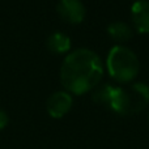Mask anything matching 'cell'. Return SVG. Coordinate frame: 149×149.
Masks as SVG:
<instances>
[{"instance_id": "1", "label": "cell", "mask_w": 149, "mask_h": 149, "mask_svg": "<svg viewBox=\"0 0 149 149\" xmlns=\"http://www.w3.org/2000/svg\"><path fill=\"white\" fill-rule=\"evenodd\" d=\"M103 76V64L94 51L77 49L70 52L60 67V81L65 90L84 94L98 86Z\"/></svg>"}, {"instance_id": "2", "label": "cell", "mask_w": 149, "mask_h": 149, "mask_svg": "<svg viewBox=\"0 0 149 149\" xmlns=\"http://www.w3.org/2000/svg\"><path fill=\"white\" fill-rule=\"evenodd\" d=\"M106 68L113 80L120 84H128L134 81L139 74L140 62L131 49L116 45L109 52Z\"/></svg>"}, {"instance_id": "3", "label": "cell", "mask_w": 149, "mask_h": 149, "mask_svg": "<svg viewBox=\"0 0 149 149\" xmlns=\"http://www.w3.org/2000/svg\"><path fill=\"white\" fill-rule=\"evenodd\" d=\"M149 103V86L144 82H135L128 86H116L110 110L120 115H135Z\"/></svg>"}, {"instance_id": "4", "label": "cell", "mask_w": 149, "mask_h": 149, "mask_svg": "<svg viewBox=\"0 0 149 149\" xmlns=\"http://www.w3.org/2000/svg\"><path fill=\"white\" fill-rule=\"evenodd\" d=\"M72 103V95L68 92H55L47 100L46 109L51 118L60 119L70 113Z\"/></svg>"}, {"instance_id": "5", "label": "cell", "mask_w": 149, "mask_h": 149, "mask_svg": "<svg viewBox=\"0 0 149 149\" xmlns=\"http://www.w3.org/2000/svg\"><path fill=\"white\" fill-rule=\"evenodd\" d=\"M56 10L70 24H80L85 17V7L81 0H59Z\"/></svg>"}, {"instance_id": "6", "label": "cell", "mask_w": 149, "mask_h": 149, "mask_svg": "<svg viewBox=\"0 0 149 149\" xmlns=\"http://www.w3.org/2000/svg\"><path fill=\"white\" fill-rule=\"evenodd\" d=\"M131 20L137 33L149 34V0H136L132 4Z\"/></svg>"}, {"instance_id": "7", "label": "cell", "mask_w": 149, "mask_h": 149, "mask_svg": "<svg viewBox=\"0 0 149 149\" xmlns=\"http://www.w3.org/2000/svg\"><path fill=\"white\" fill-rule=\"evenodd\" d=\"M47 47L54 54H64L71 50V39L64 33H54L47 38Z\"/></svg>"}, {"instance_id": "8", "label": "cell", "mask_w": 149, "mask_h": 149, "mask_svg": "<svg viewBox=\"0 0 149 149\" xmlns=\"http://www.w3.org/2000/svg\"><path fill=\"white\" fill-rule=\"evenodd\" d=\"M107 33L116 42H127L134 36V30L131 26L122 21H115V22L110 24L107 26Z\"/></svg>"}, {"instance_id": "9", "label": "cell", "mask_w": 149, "mask_h": 149, "mask_svg": "<svg viewBox=\"0 0 149 149\" xmlns=\"http://www.w3.org/2000/svg\"><path fill=\"white\" fill-rule=\"evenodd\" d=\"M93 90H94L92 94L93 101H94L95 103H98V105H103L110 109L114 94H115L116 86H114V85H111V84H102V85H100V86L94 88Z\"/></svg>"}, {"instance_id": "10", "label": "cell", "mask_w": 149, "mask_h": 149, "mask_svg": "<svg viewBox=\"0 0 149 149\" xmlns=\"http://www.w3.org/2000/svg\"><path fill=\"white\" fill-rule=\"evenodd\" d=\"M8 122H9V116H8V114L5 113L4 110L0 109V130L5 128L7 124H8Z\"/></svg>"}]
</instances>
